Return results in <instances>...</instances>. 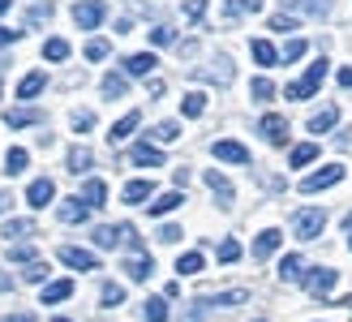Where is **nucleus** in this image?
<instances>
[{"label": "nucleus", "instance_id": "1", "mask_svg": "<svg viewBox=\"0 0 352 322\" xmlns=\"http://www.w3.org/2000/svg\"><path fill=\"white\" fill-rule=\"evenodd\" d=\"M327 65H331V61H314V65L305 69V74H301V78H296V82L288 86L284 95H288V99H314V91H318V86H322V78H327Z\"/></svg>", "mask_w": 352, "mask_h": 322}, {"label": "nucleus", "instance_id": "2", "mask_svg": "<svg viewBox=\"0 0 352 322\" xmlns=\"http://www.w3.org/2000/svg\"><path fill=\"white\" fill-rule=\"evenodd\" d=\"M322 224H327V211L309 206V211H296V219H292V232H296V241H314V237L322 232Z\"/></svg>", "mask_w": 352, "mask_h": 322}, {"label": "nucleus", "instance_id": "3", "mask_svg": "<svg viewBox=\"0 0 352 322\" xmlns=\"http://www.w3.org/2000/svg\"><path fill=\"white\" fill-rule=\"evenodd\" d=\"M301 283H305L314 297H327V292L340 283V271H336V266H314V271H305V279H301Z\"/></svg>", "mask_w": 352, "mask_h": 322}, {"label": "nucleus", "instance_id": "4", "mask_svg": "<svg viewBox=\"0 0 352 322\" xmlns=\"http://www.w3.org/2000/svg\"><path fill=\"white\" fill-rule=\"evenodd\" d=\"M340 181H344V168L331 164V168H318L314 176H305V181H301V193H318V189H331V185H340Z\"/></svg>", "mask_w": 352, "mask_h": 322}, {"label": "nucleus", "instance_id": "5", "mask_svg": "<svg viewBox=\"0 0 352 322\" xmlns=\"http://www.w3.org/2000/svg\"><path fill=\"white\" fill-rule=\"evenodd\" d=\"M103 13H108V9H103V0H78V5H74V22L82 30H95L103 22Z\"/></svg>", "mask_w": 352, "mask_h": 322}, {"label": "nucleus", "instance_id": "6", "mask_svg": "<svg viewBox=\"0 0 352 322\" xmlns=\"http://www.w3.org/2000/svg\"><path fill=\"white\" fill-rule=\"evenodd\" d=\"M60 262L74 266V271H99V258L91 249H78V245H60Z\"/></svg>", "mask_w": 352, "mask_h": 322}, {"label": "nucleus", "instance_id": "7", "mask_svg": "<svg viewBox=\"0 0 352 322\" xmlns=\"http://www.w3.org/2000/svg\"><path fill=\"white\" fill-rule=\"evenodd\" d=\"M151 271H155V262H151V254H146V249H133V254L125 258V275H129L133 283L151 279Z\"/></svg>", "mask_w": 352, "mask_h": 322}, {"label": "nucleus", "instance_id": "8", "mask_svg": "<svg viewBox=\"0 0 352 322\" xmlns=\"http://www.w3.org/2000/svg\"><path fill=\"white\" fill-rule=\"evenodd\" d=\"M210 155L223 159V164H250V151H245L241 142H232V138H219L215 147H210Z\"/></svg>", "mask_w": 352, "mask_h": 322}, {"label": "nucleus", "instance_id": "9", "mask_svg": "<svg viewBox=\"0 0 352 322\" xmlns=\"http://www.w3.org/2000/svg\"><path fill=\"white\" fill-rule=\"evenodd\" d=\"M279 241H284V232H279V228H262L258 237H254V258H258V262L271 258L275 249H279Z\"/></svg>", "mask_w": 352, "mask_h": 322}, {"label": "nucleus", "instance_id": "10", "mask_svg": "<svg viewBox=\"0 0 352 322\" xmlns=\"http://www.w3.org/2000/svg\"><path fill=\"white\" fill-rule=\"evenodd\" d=\"M52 198H56V185H52L47 176H39V181H30V189H26V202H30L34 211H43Z\"/></svg>", "mask_w": 352, "mask_h": 322}, {"label": "nucleus", "instance_id": "11", "mask_svg": "<svg viewBox=\"0 0 352 322\" xmlns=\"http://www.w3.org/2000/svg\"><path fill=\"white\" fill-rule=\"evenodd\" d=\"M258 129L262 133H267V142H271V147H284V142H288V120L284 116H262V125H258Z\"/></svg>", "mask_w": 352, "mask_h": 322}, {"label": "nucleus", "instance_id": "12", "mask_svg": "<svg viewBox=\"0 0 352 322\" xmlns=\"http://www.w3.org/2000/svg\"><path fill=\"white\" fill-rule=\"evenodd\" d=\"M129 159H133L138 168H164V151L151 147V142H138V147L129 151Z\"/></svg>", "mask_w": 352, "mask_h": 322}, {"label": "nucleus", "instance_id": "13", "mask_svg": "<svg viewBox=\"0 0 352 322\" xmlns=\"http://www.w3.org/2000/svg\"><path fill=\"white\" fill-rule=\"evenodd\" d=\"M56 215H60V224H82L86 215H91V206H86L82 198H65V202L56 206Z\"/></svg>", "mask_w": 352, "mask_h": 322}, {"label": "nucleus", "instance_id": "14", "mask_svg": "<svg viewBox=\"0 0 352 322\" xmlns=\"http://www.w3.org/2000/svg\"><path fill=\"white\" fill-rule=\"evenodd\" d=\"M284 5L305 17H331V0H284Z\"/></svg>", "mask_w": 352, "mask_h": 322}, {"label": "nucleus", "instance_id": "15", "mask_svg": "<svg viewBox=\"0 0 352 322\" xmlns=\"http://www.w3.org/2000/svg\"><path fill=\"white\" fill-rule=\"evenodd\" d=\"M39 120H43L39 107H17V112H5V125H9V129H26V125H39Z\"/></svg>", "mask_w": 352, "mask_h": 322}, {"label": "nucleus", "instance_id": "16", "mask_svg": "<svg viewBox=\"0 0 352 322\" xmlns=\"http://www.w3.org/2000/svg\"><path fill=\"white\" fill-rule=\"evenodd\" d=\"M279 279H284V283L305 279V258H301V254H288L284 262H279Z\"/></svg>", "mask_w": 352, "mask_h": 322}, {"label": "nucleus", "instance_id": "17", "mask_svg": "<svg viewBox=\"0 0 352 322\" xmlns=\"http://www.w3.org/2000/svg\"><path fill=\"white\" fill-rule=\"evenodd\" d=\"M138 120H142L138 112H125V116H120V120L112 125V133H108V142H112V147H120V142H125V138L138 129Z\"/></svg>", "mask_w": 352, "mask_h": 322}, {"label": "nucleus", "instance_id": "18", "mask_svg": "<svg viewBox=\"0 0 352 322\" xmlns=\"http://www.w3.org/2000/svg\"><path fill=\"white\" fill-rule=\"evenodd\" d=\"M340 125V107L331 103V107H322L318 116H309V133H327V129H336Z\"/></svg>", "mask_w": 352, "mask_h": 322}, {"label": "nucleus", "instance_id": "19", "mask_svg": "<svg viewBox=\"0 0 352 322\" xmlns=\"http://www.w3.org/2000/svg\"><path fill=\"white\" fill-rule=\"evenodd\" d=\"M155 65H160V61H155V52H138V56H129V61H125V74H133V78H146Z\"/></svg>", "mask_w": 352, "mask_h": 322}, {"label": "nucleus", "instance_id": "20", "mask_svg": "<svg viewBox=\"0 0 352 322\" xmlns=\"http://www.w3.org/2000/svg\"><path fill=\"white\" fill-rule=\"evenodd\" d=\"M151 193H155V185H151V181H129V185H125V193H120V202L138 206V202H146Z\"/></svg>", "mask_w": 352, "mask_h": 322}, {"label": "nucleus", "instance_id": "21", "mask_svg": "<svg viewBox=\"0 0 352 322\" xmlns=\"http://www.w3.org/2000/svg\"><path fill=\"white\" fill-rule=\"evenodd\" d=\"M181 202H185V193H176V189H172V193H160V198L151 202V215H155V219H160V215H172Z\"/></svg>", "mask_w": 352, "mask_h": 322}, {"label": "nucleus", "instance_id": "22", "mask_svg": "<svg viewBox=\"0 0 352 322\" xmlns=\"http://www.w3.org/2000/svg\"><path fill=\"white\" fill-rule=\"evenodd\" d=\"M52 13H56V5H52V0H43V5H34V9L26 13V22H22V34H26V30H34V26H43Z\"/></svg>", "mask_w": 352, "mask_h": 322}, {"label": "nucleus", "instance_id": "23", "mask_svg": "<svg viewBox=\"0 0 352 322\" xmlns=\"http://www.w3.org/2000/svg\"><path fill=\"white\" fill-rule=\"evenodd\" d=\"M262 9V0H228L223 5V22H236L241 13H258Z\"/></svg>", "mask_w": 352, "mask_h": 322}, {"label": "nucleus", "instance_id": "24", "mask_svg": "<svg viewBox=\"0 0 352 322\" xmlns=\"http://www.w3.org/2000/svg\"><path fill=\"white\" fill-rule=\"evenodd\" d=\"M250 52H254V61H258V65H267V69L279 65V52H275V43H267V39H254Z\"/></svg>", "mask_w": 352, "mask_h": 322}, {"label": "nucleus", "instance_id": "25", "mask_svg": "<svg viewBox=\"0 0 352 322\" xmlns=\"http://www.w3.org/2000/svg\"><path fill=\"white\" fill-rule=\"evenodd\" d=\"M69 297H74V283L56 279V283H47V288H43V305H56V301H69Z\"/></svg>", "mask_w": 352, "mask_h": 322}, {"label": "nucleus", "instance_id": "26", "mask_svg": "<svg viewBox=\"0 0 352 322\" xmlns=\"http://www.w3.org/2000/svg\"><path fill=\"white\" fill-rule=\"evenodd\" d=\"M91 164H95L91 147H74V151H69V172H74V176H82L86 168H91Z\"/></svg>", "mask_w": 352, "mask_h": 322}, {"label": "nucleus", "instance_id": "27", "mask_svg": "<svg viewBox=\"0 0 352 322\" xmlns=\"http://www.w3.org/2000/svg\"><path fill=\"white\" fill-rule=\"evenodd\" d=\"M103 198H108V185H103V181H86V185H82V202L91 206V211L103 206Z\"/></svg>", "mask_w": 352, "mask_h": 322}, {"label": "nucleus", "instance_id": "28", "mask_svg": "<svg viewBox=\"0 0 352 322\" xmlns=\"http://www.w3.org/2000/svg\"><path fill=\"white\" fill-rule=\"evenodd\" d=\"M47 86V74H26L22 78V86H17V99H34Z\"/></svg>", "mask_w": 352, "mask_h": 322}, {"label": "nucleus", "instance_id": "29", "mask_svg": "<svg viewBox=\"0 0 352 322\" xmlns=\"http://www.w3.org/2000/svg\"><path fill=\"white\" fill-rule=\"evenodd\" d=\"M181 112H185L189 120H198V116L206 112V95H202V91H189V95L181 99Z\"/></svg>", "mask_w": 352, "mask_h": 322}, {"label": "nucleus", "instance_id": "30", "mask_svg": "<svg viewBox=\"0 0 352 322\" xmlns=\"http://www.w3.org/2000/svg\"><path fill=\"white\" fill-rule=\"evenodd\" d=\"M314 159H318V147H314V142H301V147H292L288 164L292 168H305V164H314Z\"/></svg>", "mask_w": 352, "mask_h": 322}, {"label": "nucleus", "instance_id": "31", "mask_svg": "<svg viewBox=\"0 0 352 322\" xmlns=\"http://www.w3.org/2000/svg\"><path fill=\"white\" fill-rule=\"evenodd\" d=\"M26 164H30V155H26L22 147H9V155H5V172L17 176V172H26Z\"/></svg>", "mask_w": 352, "mask_h": 322}, {"label": "nucleus", "instance_id": "32", "mask_svg": "<svg viewBox=\"0 0 352 322\" xmlns=\"http://www.w3.org/2000/svg\"><path fill=\"white\" fill-rule=\"evenodd\" d=\"M142 318H146V322H168V301H164V297H151L146 310H142Z\"/></svg>", "mask_w": 352, "mask_h": 322}, {"label": "nucleus", "instance_id": "33", "mask_svg": "<svg viewBox=\"0 0 352 322\" xmlns=\"http://www.w3.org/2000/svg\"><path fill=\"white\" fill-rule=\"evenodd\" d=\"M202 254H198V249H193V254H181V258H176V271H181V275H198L202 271Z\"/></svg>", "mask_w": 352, "mask_h": 322}, {"label": "nucleus", "instance_id": "34", "mask_svg": "<svg viewBox=\"0 0 352 322\" xmlns=\"http://www.w3.org/2000/svg\"><path fill=\"white\" fill-rule=\"evenodd\" d=\"M206 185H210V189H215V198H219L223 206H228V202H232V185H228V181H223V176H219V172H206Z\"/></svg>", "mask_w": 352, "mask_h": 322}, {"label": "nucleus", "instance_id": "35", "mask_svg": "<svg viewBox=\"0 0 352 322\" xmlns=\"http://www.w3.org/2000/svg\"><path fill=\"white\" fill-rule=\"evenodd\" d=\"M5 237H9V245H13L17 237H34V224H30V219H9V224H5Z\"/></svg>", "mask_w": 352, "mask_h": 322}, {"label": "nucleus", "instance_id": "36", "mask_svg": "<svg viewBox=\"0 0 352 322\" xmlns=\"http://www.w3.org/2000/svg\"><path fill=\"white\" fill-rule=\"evenodd\" d=\"M250 95H254L258 103H267V99L275 95V82H271V78H254V82H250Z\"/></svg>", "mask_w": 352, "mask_h": 322}, {"label": "nucleus", "instance_id": "37", "mask_svg": "<svg viewBox=\"0 0 352 322\" xmlns=\"http://www.w3.org/2000/svg\"><path fill=\"white\" fill-rule=\"evenodd\" d=\"M103 95H108V99L125 95V74H108V78H103Z\"/></svg>", "mask_w": 352, "mask_h": 322}, {"label": "nucleus", "instance_id": "38", "mask_svg": "<svg viewBox=\"0 0 352 322\" xmlns=\"http://www.w3.org/2000/svg\"><path fill=\"white\" fill-rule=\"evenodd\" d=\"M176 138H181V125H176V120H160V125H155V142H176Z\"/></svg>", "mask_w": 352, "mask_h": 322}, {"label": "nucleus", "instance_id": "39", "mask_svg": "<svg viewBox=\"0 0 352 322\" xmlns=\"http://www.w3.org/2000/svg\"><path fill=\"white\" fill-rule=\"evenodd\" d=\"M43 56H47V61H69V43H65V39H47V43H43Z\"/></svg>", "mask_w": 352, "mask_h": 322}, {"label": "nucleus", "instance_id": "40", "mask_svg": "<svg viewBox=\"0 0 352 322\" xmlns=\"http://www.w3.org/2000/svg\"><path fill=\"white\" fill-rule=\"evenodd\" d=\"M305 52H309V43H305V39H288V43H284V52H279V56H284V61H301Z\"/></svg>", "mask_w": 352, "mask_h": 322}, {"label": "nucleus", "instance_id": "41", "mask_svg": "<svg viewBox=\"0 0 352 322\" xmlns=\"http://www.w3.org/2000/svg\"><path fill=\"white\" fill-rule=\"evenodd\" d=\"M120 301H125V288H120V283H103V305L116 310Z\"/></svg>", "mask_w": 352, "mask_h": 322}, {"label": "nucleus", "instance_id": "42", "mask_svg": "<svg viewBox=\"0 0 352 322\" xmlns=\"http://www.w3.org/2000/svg\"><path fill=\"white\" fill-rule=\"evenodd\" d=\"M271 30L288 34V30H301V26H296V17H292V13H275V17H271Z\"/></svg>", "mask_w": 352, "mask_h": 322}, {"label": "nucleus", "instance_id": "43", "mask_svg": "<svg viewBox=\"0 0 352 322\" xmlns=\"http://www.w3.org/2000/svg\"><path fill=\"white\" fill-rule=\"evenodd\" d=\"M22 279H26V283H43V279H47V262H30L26 271H22Z\"/></svg>", "mask_w": 352, "mask_h": 322}, {"label": "nucleus", "instance_id": "44", "mask_svg": "<svg viewBox=\"0 0 352 322\" xmlns=\"http://www.w3.org/2000/svg\"><path fill=\"white\" fill-rule=\"evenodd\" d=\"M185 17H189V22H202V17H206V0H185V9H181Z\"/></svg>", "mask_w": 352, "mask_h": 322}, {"label": "nucleus", "instance_id": "45", "mask_svg": "<svg viewBox=\"0 0 352 322\" xmlns=\"http://www.w3.org/2000/svg\"><path fill=\"white\" fill-rule=\"evenodd\" d=\"M9 258H13V262H26V266H30V262H39L30 245H9Z\"/></svg>", "mask_w": 352, "mask_h": 322}, {"label": "nucleus", "instance_id": "46", "mask_svg": "<svg viewBox=\"0 0 352 322\" xmlns=\"http://www.w3.org/2000/svg\"><path fill=\"white\" fill-rule=\"evenodd\" d=\"M241 258V245L228 237V241H219V262H236Z\"/></svg>", "mask_w": 352, "mask_h": 322}, {"label": "nucleus", "instance_id": "47", "mask_svg": "<svg viewBox=\"0 0 352 322\" xmlns=\"http://www.w3.org/2000/svg\"><path fill=\"white\" fill-rule=\"evenodd\" d=\"M95 129V112H74V133H91Z\"/></svg>", "mask_w": 352, "mask_h": 322}, {"label": "nucleus", "instance_id": "48", "mask_svg": "<svg viewBox=\"0 0 352 322\" xmlns=\"http://www.w3.org/2000/svg\"><path fill=\"white\" fill-rule=\"evenodd\" d=\"M108 56V39H91L86 43V61H103Z\"/></svg>", "mask_w": 352, "mask_h": 322}, {"label": "nucleus", "instance_id": "49", "mask_svg": "<svg viewBox=\"0 0 352 322\" xmlns=\"http://www.w3.org/2000/svg\"><path fill=\"white\" fill-rule=\"evenodd\" d=\"M151 43H155V47H168V43H176V34H172L168 26H155V30H151Z\"/></svg>", "mask_w": 352, "mask_h": 322}, {"label": "nucleus", "instance_id": "50", "mask_svg": "<svg viewBox=\"0 0 352 322\" xmlns=\"http://www.w3.org/2000/svg\"><path fill=\"white\" fill-rule=\"evenodd\" d=\"M181 237H185V232L176 228V224H164V228H160V241H164V245H176Z\"/></svg>", "mask_w": 352, "mask_h": 322}, {"label": "nucleus", "instance_id": "51", "mask_svg": "<svg viewBox=\"0 0 352 322\" xmlns=\"http://www.w3.org/2000/svg\"><path fill=\"white\" fill-rule=\"evenodd\" d=\"M22 39V30H9V26H0V47H9V43H17Z\"/></svg>", "mask_w": 352, "mask_h": 322}, {"label": "nucleus", "instance_id": "52", "mask_svg": "<svg viewBox=\"0 0 352 322\" xmlns=\"http://www.w3.org/2000/svg\"><path fill=\"white\" fill-rule=\"evenodd\" d=\"M0 322H34V314H5Z\"/></svg>", "mask_w": 352, "mask_h": 322}, {"label": "nucleus", "instance_id": "53", "mask_svg": "<svg viewBox=\"0 0 352 322\" xmlns=\"http://www.w3.org/2000/svg\"><path fill=\"white\" fill-rule=\"evenodd\" d=\"M9 206H13V193H0V215H9Z\"/></svg>", "mask_w": 352, "mask_h": 322}, {"label": "nucleus", "instance_id": "54", "mask_svg": "<svg viewBox=\"0 0 352 322\" xmlns=\"http://www.w3.org/2000/svg\"><path fill=\"white\" fill-rule=\"evenodd\" d=\"M340 86H352V69H340Z\"/></svg>", "mask_w": 352, "mask_h": 322}, {"label": "nucleus", "instance_id": "55", "mask_svg": "<svg viewBox=\"0 0 352 322\" xmlns=\"http://www.w3.org/2000/svg\"><path fill=\"white\" fill-rule=\"evenodd\" d=\"M9 288H13V279H9V275H0V292H9Z\"/></svg>", "mask_w": 352, "mask_h": 322}, {"label": "nucleus", "instance_id": "56", "mask_svg": "<svg viewBox=\"0 0 352 322\" xmlns=\"http://www.w3.org/2000/svg\"><path fill=\"white\" fill-rule=\"evenodd\" d=\"M9 5H13V0H0V13H5V9H9Z\"/></svg>", "mask_w": 352, "mask_h": 322}, {"label": "nucleus", "instance_id": "57", "mask_svg": "<svg viewBox=\"0 0 352 322\" xmlns=\"http://www.w3.org/2000/svg\"><path fill=\"white\" fill-rule=\"evenodd\" d=\"M52 322H69V318H52Z\"/></svg>", "mask_w": 352, "mask_h": 322}, {"label": "nucleus", "instance_id": "58", "mask_svg": "<svg viewBox=\"0 0 352 322\" xmlns=\"http://www.w3.org/2000/svg\"><path fill=\"white\" fill-rule=\"evenodd\" d=\"M348 232H352V228H348ZM348 249H352V237H348Z\"/></svg>", "mask_w": 352, "mask_h": 322}, {"label": "nucleus", "instance_id": "59", "mask_svg": "<svg viewBox=\"0 0 352 322\" xmlns=\"http://www.w3.org/2000/svg\"><path fill=\"white\" fill-rule=\"evenodd\" d=\"M254 322H267V318H254Z\"/></svg>", "mask_w": 352, "mask_h": 322}]
</instances>
